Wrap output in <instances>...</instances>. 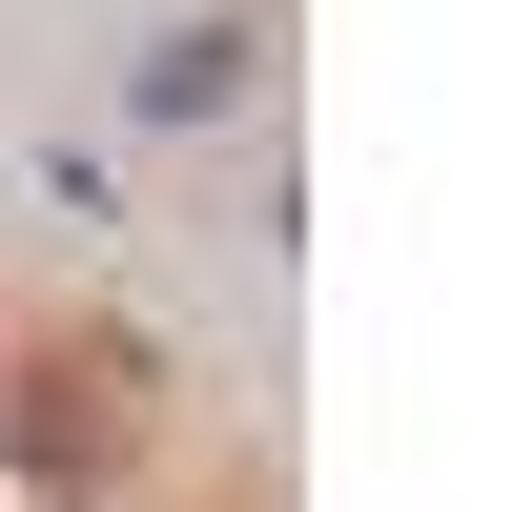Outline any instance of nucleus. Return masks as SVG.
I'll return each mask as SVG.
<instances>
[{"label":"nucleus","instance_id":"1","mask_svg":"<svg viewBox=\"0 0 512 512\" xmlns=\"http://www.w3.org/2000/svg\"><path fill=\"white\" fill-rule=\"evenodd\" d=\"M246 82H267V21H164V41H144V82H123V103H144V123H226Z\"/></svg>","mask_w":512,"mask_h":512}]
</instances>
